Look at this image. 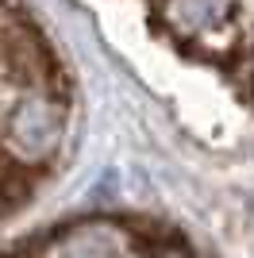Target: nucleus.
<instances>
[{
	"label": "nucleus",
	"instance_id": "1",
	"mask_svg": "<svg viewBox=\"0 0 254 258\" xmlns=\"http://www.w3.org/2000/svg\"><path fill=\"white\" fill-rule=\"evenodd\" d=\"M58 112L42 97H23V104L4 100V147L23 151V158H42L58 143Z\"/></svg>",
	"mask_w": 254,
	"mask_h": 258
},
{
	"label": "nucleus",
	"instance_id": "2",
	"mask_svg": "<svg viewBox=\"0 0 254 258\" xmlns=\"http://www.w3.org/2000/svg\"><path fill=\"white\" fill-rule=\"evenodd\" d=\"M46 258H123V243L108 227H77L58 239Z\"/></svg>",
	"mask_w": 254,
	"mask_h": 258
},
{
	"label": "nucleus",
	"instance_id": "3",
	"mask_svg": "<svg viewBox=\"0 0 254 258\" xmlns=\"http://www.w3.org/2000/svg\"><path fill=\"white\" fill-rule=\"evenodd\" d=\"M158 258H185L181 250H166V254H158Z\"/></svg>",
	"mask_w": 254,
	"mask_h": 258
}]
</instances>
